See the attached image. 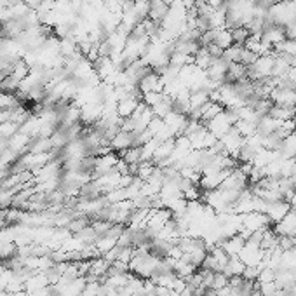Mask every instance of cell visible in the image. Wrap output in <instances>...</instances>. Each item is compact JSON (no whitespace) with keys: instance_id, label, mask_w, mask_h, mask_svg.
<instances>
[{"instance_id":"6da1fadb","label":"cell","mask_w":296,"mask_h":296,"mask_svg":"<svg viewBox=\"0 0 296 296\" xmlns=\"http://www.w3.org/2000/svg\"><path fill=\"white\" fill-rule=\"evenodd\" d=\"M138 89H140L141 94H145V92H164V84H162L159 73L150 70L147 75H143L140 79Z\"/></svg>"},{"instance_id":"7a4b0ae2","label":"cell","mask_w":296,"mask_h":296,"mask_svg":"<svg viewBox=\"0 0 296 296\" xmlns=\"http://www.w3.org/2000/svg\"><path fill=\"white\" fill-rule=\"evenodd\" d=\"M289 211H291V204H289L288 200H275V202H267V211H265V214L268 216L270 223L275 225L279 223Z\"/></svg>"},{"instance_id":"3957f363","label":"cell","mask_w":296,"mask_h":296,"mask_svg":"<svg viewBox=\"0 0 296 296\" xmlns=\"http://www.w3.org/2000/svg\"><path fill=\"white\" fill-rule=\"evenodd\" d=\"M206 127H208V131L211 132V134H214V136L220 140L221 136H225L228 131H230V127H232V122L228 120L227 113H225V110L220 113V115H216L212 120H209V122H206Z\"/></svg>"},{"instance_id":"277c9868","label":"cell","mask_w":296,"mask_h":296,"mask_svg":"<svg viewBox=\"0 0 296 296\" xmlns=\"http://www.w3.org/2000/svg\"><path fill=\"white\" fill-rule=\"evenodd\" d=\"M134 147V132H126L120 129L117 132L115 136L110 140V148H112V152H124L127 148Z\"/></svg>"},{"instance_id":"5b68a950","label":"cell","mask_w":296,"mask_h":296,"mask_svg":"<svg viewBox=\"0 0 296 296\" xmlns=\"http://www.w3.org/2000/svg\"><path fill=\"white\" fill-rule=\"evenodd\" d=\"M169 12V4L166 0H150V11H148V20L160 24Z\"/></svg>"},{"instance_id":"8992f818","label":"cell","mask_w":296,"mask_h":296,"mask_svg":"<svg viewBox=\"0 0 296 296\" xmlns=\"http://www.w3.org/2000/svg\"><path fill=\"white\" fill-rule=\"evenodd\" d=\"M141 103V98L138 96H127L124 100H119L117 103V113L120 119H129L134 113V110L138 108V105Z\"/></svg>"},{"instance_id":"52a82bcc","label":"cell","mask_w":296,"mask_h":296,"mask_svg":"<svg viewBox=\"0 0 296 296\" xmlns=\"http://www.w3.org/2000/svg\"><path fill=\"white\" fill-rule=\"evenodd\" d=\"M244 244H246V239H244V237L239 235V233H235V235L228 237V239L225 240L223 244H221V248L225 249V253H227L228 256H239V253L242 251Z\"/></svg>"},{"instance_id":"ba28073f","label":"cell","mask_w":296,"mask_h":296,"mask_svg":"<svg viewBox=\"0 0 296 296\" xmlns=\"http://www.w3.org/2000/svg\"><path fill=\"white\" fill-rule=\"evenodd\" d=\"M279 126H280V120H275L270 115H265V117H261V120L258 122L256 134H260V136H268V134L275 132L277 129H279Z\"/></svg>"},{"instance_id":"9c48e42d","label":"cell","mask_w":296,"mask_h":296,"mask_svg":"<svg viewBox=\"0 0 296 296\" xmlns=\"http://www.w3.org/2000/svg\"><path fill=\"white\" fill-rule=\"evenodd\" d=\"M268 115L274 117L275 120H280V122H284V120H293L296 117V106H280V105H274Z\"/></svg>"},{"instance_id":"30bf717a","label":"cell","mask_w":296,"mask_h":296,"mask_svg":"<svg viewBox=\"0 0 296 296\" xmlns=\"http://www.w3.org/2000/svg\"><path fill=\"white\" fill-rule=\"evenodd\" d=\"M244 270H246V265L242 263V260H240L239 256H230V260H228V263L225 265L221 272L230 279V277H233V275H242Z\"/></svg>"},{"instance_id":"8fae6325","label":"cell","mask_w":296,"mask_h":296,"mask_svg":"<svg viewBox=\"0 0 296 296\" xmlns=\"http://www.w3.org/2000/svg\"><path fill=\"white\" fill-rule=\"evenodd\" d=\"M220 49H228L230 45H233V40H232V32L227 28H220V30H214V42Z\"/></svg>"},{"instance_id":"7c38bea8","label":"cell","mask_w":296,"mask_h":296,"mask_svg":"<svg viewBox=\"0 0 296 296\" xmlns=\"http://www.w3.org/2000/svg\"><path fill=\"white\" fill-rule=\"evenodd\" d=\"M150 108H152V112H153V115H155V117H159V119H164V117L172 110V98H169V96H166V94H164V96H162V100H160L157 105H153V106H150Z\"/></svg>"},{"instance_id":"4fadbf2b","label":"cell","mask_w":296,"mask_h":296,"mask_svg":"<svg viewBox=\"0 0 296 296\" xmlns=\"http://www.w3.org/2000/svg\"><path fill=\"white\" fill-rule=\"evenodd\" d=\"M211 54H209L208 47H200L199 51H197V54L193 56V64H195L197 68L200 70H208L209 66H211Z\"/></svg>"},{"instance_id":"5bb4252c","label":"cell","mask_w":296,"mask_h":296,"mask_svg":"<svg viewBox=\"0 0 296 296\" xmlns=\"http://www.w3.org/2000/svg\"><path fill=\"white\" fill-rule=\"evenodd\" d=\"M120 159L129 166L143 162V160H141V147H131L127 148V150H124V152L120 153Z\"/></svg>"},{"instance_id":"9a60e30c","label":"cell","mask_w":296,"mask_h":296,"mask_svg":"<svg viewBox=\"0 0 296 296\" xmlns=\"http://www.w3.org/2000/svg\"><path fill=\"white\" fill-rule=\"evenodd\" d=\"M233 127L239 131V134L242 138H251L253 134H256V126L251 124V122H248V120H237L235 124H233Z\"/></svg>"},{"instance_id":"2e32d148","label":"cell","mask_w":296,"mask_h":296,"mask_svg":"<svg viewBox=\"0 0 296 296\" xmlns=\"http://www.w3.org/2000/svg\"><path fill=\"white\" fill-rule=\"evenodd\" d=\"M209 101V94L206 91H192L190 92V110L200 108Z\"/></svg>"},{"instance_id":"e0dca14e","label":"cell","mask_w":296,"mask_h":296,"mask_svg":"<svg viewBox=\"0 0 296 296\" xmlns=\"http://www.w3.org/2000/svg\"><path fill=\"white\" fill-rule=\"evenodd\" d=\"M232 32V40H233V44H239V45H244L246 44V40L249 39V30L246 28V26H239V28L235 30H230Z\"/></svg>"},{"instance_id":"ac0fdd59","label":"cell","mask_w":296,"mask_h":296,"mask_svg":"<svg viewBox=\"0 0 296 296\" xmlns=\"http://www.w3.org/2000/svg\"><path fill=\"white\" fill-rule=\"evenodd\" d=\"M228 286V277L225 275L223 272H214L212 274V282H211V289L214 291H220L221 288Z\"/></svg>"},{"instance_id":"d6986e66","label":"cell","mask_w":296,"mask_h":296,"mask_svg":"<svg viewBox=\"0 0 296 296\" xmlns=\"http://www.w3.org/2000/svg\"><path fill=\"white\" fill-rule=\"evenodd\" d=\"M162 96H164V92H145V94H141V101L147 106H153L162 100Z\"/></svg>"},{"instance_id":"ffe728a7","label":"cell","mask_w":296,"mask_h":296,"mask_svg":"<svg viewBox=\"0 0 296 296\" xmlns=\"http://www.w3.org/2000/svg\"><path fill=\"white\" fill-rule=\"evenodd\" d=\"M258 54H254L253 51H249V49H242V54H240V63L244 64V66H251V64H254V61L258 60Z\"/></svg>"},{"instance_id":"44dd1931","label":"cell","mask_w":296,"mask_h":296,"mask_svg":"<svg viewBox=\"0 0 296 296\" xmlns=\"http://www.w3.org/2000/svg\"><path fill=\"white\" fill-rule=\"evenodd\" d=\"M208 51H209V54H211V58H221V56H223V49H220L216 44H209Z\"/></svg>"}]
</instances>
